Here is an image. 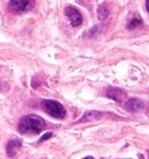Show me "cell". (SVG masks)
<instances>
[{
    "label": "cell",
    "instance_id": "1",
    "mask_svg": "<svg viewBox=\"0 0 149 159\" xmlns=\"http://www.w3.org/2000/svg\"><path fill=\"white\" fill-rule=\"evenodd\" d=\"M46 126L44 119L37 115H27L20 119L18 129L24 135H33L40 133Z\"/></svg>",
    "mask_w": 149,
    "mask_h": 159
},
{
    "label": "cell",
    "instance_id": "2",
    "mask_svg": "<svg viewBox=\"0 0 149 159\" xmlns=\"http://www.w3.org/2000/svg\"><path fill=\"white\" fill-rule=\"evenodd\" d=\"M42 108L47 115L56 119H63L66 115L65 108L57 100L44 99L42 102Z\"/></svg>",
    "mask_w": 149,
    "mask_h": 159
},
{
    "label": "cell",
    "instance_id": "3",
    "mask_svg": "<svg viewBox=\"0 0 149 159\" xmlns=\"http://www.w3.org/2000/svg\"><path fill=\"white\" fill-rule=\"evenodd\" d=\"M35 0H10L8 3V10L12 13H23L33 9Z\"/></svg>",
    "mask_w": 149,
    "mask_h": 159
},
{
    "label": "cell",
    "instance_id": "4",
    "mask_svg": "<svg viewBox=\"0 0 149 159\" xmlns=\"http://www.w3.org/2000/svg\"><path fill=\"white\" fill-rule=\"evenodd\" d=\"M64 14L66 16V18L69 19L71 25L73 27H77L83 23V16H82L81 12L76 9V8L72 7V6H68L64 9Z\"/></svg>",
    "mask_w": 149,
    "mask_h": 159
},
{
    "label": "cell",
    "instance_id": "5",
    "mask_svg": "<svg viewBox=\"0 0 149 159\" xmlns=\"http://www.w3.org/2000/svg\"><path fill=\"white\" fill-rule=\"evenodd\" d=\"M21 146H22V142L20 141V139H10L9 142H8L7 144V147H6V149H7V154L9 157H14L16 154H18L19 149L21 148Z\"/></svg>",
    "mask_w": 149,
    "mask_h": 159
},
{
    "label": "cell",
    "instance_id": "6",
    "mask_svg": "<svg viewBox=\"0 0 149 159\" xmlns=\"http://www.w3.org/2000/svg\"><path fill=\"white\" fill-rule=\"evenodd\" d=\"M125 107H126L127 111L129 112H137V111L142 110V107H144V104H142V100L137 99V98H131L126 102L125 104Z\"/></svg>",
    "mask_w": 149,
    "mask_h": 159
},
{
    "label": "cell",
    "instance_id": "7",
    "mask_svg": "<svg viewBox=\"0 0 149 159\" xmlns=\"http://www.w3.org/2000/svg\"><path fill=\"white\" fill-rule=\"evenodd\" d=\"M125 96H126V94L122 89H116V87H110L107 91V97L111 98V99L115 100V102H121Z\"/></svg>",
    "mask_w": 149,
    "mask_h": 159
},
{
    "label": "cell",
    "instance_id": "8",
    "mask_svg": "<svg viewBox=\"0 0 149 159\" xmlns=\"http://www.w3.org/2000/svg\"><path fill=\"white\" fill-rule=\"evenodd\" d=\"M103 116L102 112L100 111H87L85 112V115L83 116V118L79 119V122H85V121H93V120H97L99 118H101Z\"/></svg>",
    "mask_w": 149,
    "mask_h": 159
},
{
    "label": "cell",
    "instance_id": "9",
    "mask_svg": "<svg viewBox=\"0 0 149 159\" xmlns=\"http://www.w3.org/2000/svg\"><path fill=\"white\" fill-rule=\"evenodd\" d=\"M97 14H98V19L99 20H105V19H107L108 14H109V10H108L107 6L106 5H101L100 7L98 8V10H97Z\"/></svg>",
    "mask_w": 149,
    "mask_h": 159
},
{
    "label": "cell",
    "instance_id": "10",
    "mask_svg": "<svg viewBox=\"0 0 149 159\" xmlns=\"http://www.w3.org/2000/svg\"><path fill=\"white\" fill-rule=\"evenodd\" d=\"M140 25H142V19H139V18H133L131 21H129V24H127V27H129V30H134V29H136V27L140 26Z\"/></svg>",
    "mask_w": 149,
    "mask_h": 159
},
{
    "label": "cell",
    "instance_id": "11",
    "mask_svg": "<svg viewBox=\"0 0 149 159\" xmlns=\"http://www.w3.org/2000/svg\"><path fill=\"white\" fill-rule=\"evenodd\" d=\"M51 136H52V133H51V132H47V133H45V134L43 135V136L39 139V143H42V142L47 141V139H49Z\"/></svg>",
    "mask_w": 149,
    "mask_h": 159
},
{
    "label": "cell",
    "instance_id": "12",
    "mask_svg": "<svg viewBox=\"0 0 149 159\" xmlns=\"http://www.w3.org/2000/svg\"><path fill=\"white\" fill-rule=\"evenodd\" d=\"M146 8H147V11L149 12V0H146Z\"/></svg>",
    "mask_w": 149,
    "mask_h": 159
},
{
    "label": "cell",
    "instance_id": "13",
    "mask_svg": "<svg viewBox=\"0 0 149 159\" xmlns=\"http://www.w3.org/2000/svg\"><path fill=\"white\" fill-rule=\"evenodd\" d=\"M83 159H94V158H93V157H85V158H83Z\"/></svg>",
    "mask_w": 149,
    "mask_h": 159
}]
</instances>
